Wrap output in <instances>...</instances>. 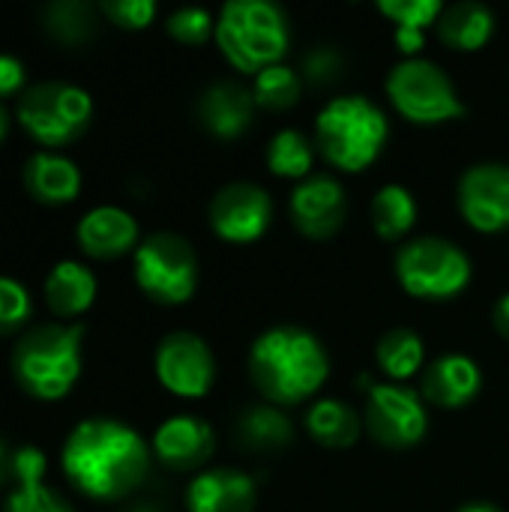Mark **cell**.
<instances>
[{"label": "cell", "mask_w": 509, "mask_h": 512, "mask_svg": "<svg viewBox=\"0 0 509 512\" xmlns=\"http://www.w3.org/2000/svg\"><path fill=\"white\" fill-rule=\"evenodd\" d=\"M63 471L87 498L120 501L144 483L150 450L132 426L93 417L69 432L63 444Z\"/></svg>", "instance_id": "cell-1"}, {"label": "cell", "mask_w": 509, "mask_h": 512, "mask_svg": "<svg viewBox=\"0 0 509 512\" xmlns=\"http://www.w3.org/2000/svg\"><path fill=\"white\" fill-rule=\"evenodd\" d=\"M327 375V348L303 327H270L249 348V378L255 390L276 408L309 402L324 387Z\"/></svg>", "instance_id": "cell-2"}, {"label": "cell", "mask_w": 509, "mask_h": 512, "mask_svg": "<svg viewBox=\"0 0 509 512\" xmlns=\"http://www.w3.org/2000/svg\"><path fill=\"white\" fill-rule=\"evenodd\" d=\"M216 42L234 69L258 75L282 63L291 45V21L279 3L231 0L216 18Z\"/></svg>", "instance_id": "cell-3"}, {"label": "cell", "mask_w": 509, "mask_h": 512, "mask_svg": "<svg viewBox=\"0 0 509 512\" xmlns=\"http://www.w3.org/2000/svg\"><path fill=\"white\" fill-rule=\"evenodd\" d=\"M390 123L366 96H336L315 120V147L339 171H366L384 150Z\"/></svg>", "instance_id": "cell-4"}, {"label": "cell", "mask_w": 509, "mask_h": 512, "mask_svg": "<svg viewBox=\"0 0 509 512\" xmlns=\"http://www.w3.org/2000/svg\"><path fill=\"white\" fill-rule=\"evenodd\" d=\"M81 324H39L12 351V375L36 399H63L81 375Z\"/></svg>", "instance_id": "cell-5"}, {"label": "cell", "mask_w": 509, "mask_h": 512, "mask_svg": "<svg viewBox=\"0 0 509 512\" xmlns=\"http://www.w3.org/2000/svg\"><path fill=\"white\" fill-rule=\"evenodd\" d=\"M471 276V258L447 237H417L396 252V279L417 300H453Z\"/></svg>", "instance_id": "cell-6"}, {"label": "cell", "mask_w": 509, "mask_h": 512, "mask_svg": "<svg viewBox=\"0 0 509 512\" xmlns=\"http://www.w3.org/2000/svg\"><path fill=\"white\" fill-rule=\"evenodd\" d=\"M387 96L393 108L417 126H438L465 114L453 78L426 57H405L396 63L387 75Z\"/></svg>", "instance_id": "cell-7"}, {"label": "cell", "mask_w": 509, "mask_h": 512, "mask_svg": "<svg viewBox=\"0 0 509 512\" xmlns=\"http://www.w3.org/2000/svg\"><path fill=\"white\" fill-rule=\"evenodd\" d=\"M93 117L87 90L69 81H42L18 99V123L45 147H63L84 135Z\"/></svg>", "instance_id": "cell-8"}, {"label": "cell", "mask_w": 509, "mask_h": 512, "mask_svg": "<svg viewBox=\"0 0 509 512\" xmlns=\"http://www.w3.org/2000/svg\"><path fill=\"white\" fill-rule=\"evenodd\" d=\"M132 273L153 303L180 306L192 300L198 288V255L186 237L159 231L138 243Z\"/></svg>", "instance_id": "cell-9"}, {"label": "cell", "mask_w": 509, "mask_h": 512, "mask_svg": "<svg viewBox=\"0 0 509 512\" xmlns=\"http://www.w3.org/2000/svg\"><path fill=\"white\" fill-rule=\"evenodd\" d=\"M363 426L375 444L387 450H411L429 432V411L414 390L402 384H372L366 378Z\"/></svg>", "instance_id": "cell-10"}, {"label": "cell", "mask_w": 509, "mask_h": 512, "mask_svg": "<svg viewBox=\"0 0 509 512\" xmlns=\"http://www.w3.org/2000/svg\"><path fill=\"white\" fill-rule=\"evenodd\" d=\"M156 378L180 399H201L216 381V360L210 345L186 330L168 333L156 348Z\"/></svg>", "instance_id": "cell-11"}, {"label": "cell", "mask_w": 509, "mask_h": 512, "mask_svg": "<svg viewBox=\"0 0 509 512\" xmlns=\"http://www.w3.org/2000/svg\"><path fill=\"white\" fill-rule=\"evenodd\" d=\"M210 228L225 243H255L273 222V201L258 183H228L210 201Z\"/></svg>", "instance_id": "cell-12"}, {"label": "cell", "mask_w": 509, "mask_h": 512, "mask_svg": "<svg viewBox=\"0 0 509 512\" xmlns=\"http://www.w3.org/2000/svg\"><path fill=\"white\" fill-rule=\"evenodd\" d=\"M459 210L474 231L501 234L509 228V165L480 162L459 180Z\"/></svg>", "instance_id": "cell-13"}, {"label": "cell", "mask_w": 509, "mask_h": 512, "mask_svg": "<svg viewBox=\"0 0 509 512\" xmlns=\"http://www.w3.org/2000/svg\"><path fill=\"white\" fill-rule=\"evenodd\" d=\"M291 219L309 240H330L348 219L345 186L330 174H312L291 192Z\"/></svg>", "instance_id": "cell-14"}, {"label": "cell", "mask_w": 509, "mask_h": 512, "mask_svg": "<svg viewBox=\"0 0 509 512\" xmlns=\"http://www.w3.org/2000/svg\"><path fill=\"white\" fill-rule=\"evenodd\" d=\"M483 390V372L468 354H444L423 372V402L441 411L468 408Z\"/></svg>", "instance_id": "cell-15"}, {"label": "cell", "mask_w": 509, "mask_h": 512, "mask_svg": "<svg viewBox=\"0 0 509 512\" xmlns=\"http://www.w3.org/2000/svg\"><path fill=\"white\" fill-rule=\"evenodd\" d=\"M216 450V435L207 420L192 414H177L165 420L153 435V456L174 471H195L210 462Z\"/></svg>", "instance_id": "cell-16"}, {"label": "cell", "mask_w": 509, "mask_h": 512, "mask_svg": "<svg viewBox=\"0 0 509 512\" xmlns=\"http://www.w3.org/2000/svg\"><path fill=\"white\" fill-rule=\"evenodd\" d=\"M258 486L237 468L201 471L186 489L189 512H255Z\"/></svg>", "instance_id": "cell-17"}, {"label": "cell", "mask_w": 509, "mask_h": 512, "mask_svg": "<svg viewBox=\"0 0 509 512\" xmlns=\"http://www.w3.org/2000/svg\"><path fill=\"white\" fill-rule=\"evenodd\" d=\"M255 108L258 105L249 87L237 81H216L198 99V120L210 135L222 141H234L252 126Z\"/></svg>", "instance_id": "cell-18"}, {"label": "cell", "mask_w": 509, "mask_h": 512, "mask_svg": "<svg viewBox=\"0 0 509 512\" xmlns=\"http://www.w3.org/2000/svg\"><path fill=\"white\" fill-rule=\"evenodd\" d=\"M78 246L84 255L96 261H111L126 255L129 249H138V222L114 204L93 207L75 228Z\"/></svg>", "instance_id": "cell-19"}, {"label": "cell", "mask_w": 509, "mask_h": 512, "mask_svg": "<svg viewBox=\"0 0 509 512\" xmlns=\"http://www.w3.org/2000/svg\"><path fill=\"white\" fill-rule=\"evenodd\" d=\"M45 456L36 447L15 450V492L6 501L3 512H72V507L42 483Z\"/></svg>", "instance_id": "cell-20"}, {"label": "cell", "mask_w": 509, "mask_h": 512, "mask_svg": "<svg viewBox=\"0 0 509 512\" xmlns=\"http://www.w3.org/2000/svg\"><path fill=\"white\" fill-rule=\"evenodd\" d=\"M24 186L42 204H66L81 189V171L72 159L42 150L24 165Z\"/></svg>", "instance_id": "cell-21"}, {"label": "cell", "mask_w": 509, "mask_h": 512, "mask_svg": "<svg viewBox=\"0 0 509 512\" xmlns=\"http://www.w3.org/2000/svg\"><path fill=\"white\" fill-rule=\"evenodd\" d=\"M96 300V276L78 261H60L45 279V303L57 318H78Z\"/></svg>", "instance_id": "cell-22"}, {"label": "cell", "mask_w": 509, "mask_h": 512, "mask_svg": "<svg viewBox=\"0 0 509 512\" xmlns=\"http://www.w3.org/2000/svg\"><path fill=\"white\" fill-rule=\"evenodd\" d=\"M495 33V15L486 3L465 0L444 6L438 18V39L453 51H480Z\"/></svg>", "instance_id": "cell-23"}, {"label": "cell", "mask_w": 509, "mask_h": 512, "mask_svg": "<svg viewBox=\"0 0 509 512\" xmlns=\"http://www.w3.org/2000/svg\"><path fill=\"white\" fill-rule=\"evenodd\" d=\"M378 12L396 24V45L402 54L417 57L426 45V30L438 24L441 0H378Z\"/></svg>", "instance_id": "cell-24"}, {"label": "cell", "mask_w": 509, "mask_h": 512, "mask_svg": "<svg viewBox=\"0 0 509 512\" xmlns=\"http://www.w3.org/2000/svg\"><path fill=\"white\" fill-rule=\"evenodd\" d=\"M237 441L252 453H276L294 441V426L285 411L270 402L249 405L237 417Z\"/></svg>", "instance_id": "cell-25"}, {"label": "cell", "mask_w": 509, "mask_h": 512, "mask_svg": "<svg viewBox=\"0 0 509 512\" xmlns=\"http://www.w3.org/2000/svg\"><path fill=\"white\" fill-rule=\"evenodd\" d=\"M306 432L321 447L345 450V447L357 444V438L363 432V420H360V414L348 402L321 399V402H315L306 411Z\"/></svg>", "instance_id": "cell-26"}, {"label": "cell", "mask_w": 509, "mask_h": 512, "mask_svg": "<svg viewBox=\"0 0 509 512\" xmlns=\"http://www.w3.org/2000/svg\"><path fill=\"white\" fill-rule=\"evenodd\" d=\"M369 219L381 240H405L417 225V198L402 183H387L375 192L369 204Z\"/></svg>", "instance_id": "cell-27"}, {"label": "cell", "mask_w": 509, "mask_h": 512, "mask_svg": "<svg viewBox=\"0 0 509 512\" xmlns=\"http://www.w3.org/2000/svg\"><path fill=\"white\" fill-rule=\"evenodd\" d=\"M375 357H378L381 372L399 384V381H408L411 375H417L423 369L426 345H423L420 333H414L411 327H396V330L381 336Z\"/></svg>", "instance_id": "cell-28"}, {"label": "cell", "mask_w": 509, "mask_h": 512, "mask_svg": "<svg viewBox=\"0 0 509 512\" xmlns=\"http://www.w3.org/2000/svg\"><path fill=\"white\" fill-rule=\"evenodd\" d=\"M312 162H315V147L303 132L282 129L273 135V141L267 147V165L276 177L306 180V177H312Z\"/></svg>", "instance_id": "cell-29"}, {"label": "cell", "mask_w": 509, "mask_h": 512, "mask_svg": "<svg viewBox=\"0 0 509 512\" xmlns=\"http://www.w3.org/2000/svg\"><path fill=\"white\" fill-rule=\"evenodd\" d=\"M252 96H255V105L258 108H267V111H288L300 102L303 96V75L294 72L291 66L285 63H276L264 72L255 75L252 81Z\"/></svg>", "instance_id": "cell-30"}, {"label": "cell", "mask_w": 509, "mask_h": 512, "mask_svg": "<svg viewBox=\"0 0 509 512\" xmlns=\"http://www.w3.org/2000/svg\"><path fill=\"white\" fill-rule=\"evenodd\" d=\"M45 27L60 42H84L96 30V9L84 0H57L42 12Z\"/></svg>", "instance_id": "cell-31"}, {"label": "cell", "mask_w": 509, "mask_h": 512, "mask_svg": "<svg viewBox=\"0 0 509 512\" xmlns=\"http://www.w3.org/2000/svg\"><path fill=\"white\" fill-rule=\"evenodd\" d=\"M165 30H168L177 42H183V45H201V42H207L210 36H216V18H213L207 9L183 6V9H177V12L168 15Z\"/></svg>", "instance_id": "cell-32"}, {"label": "cell", "mask_w": 509, "mask_h": 512, "mask_svg": "<svg viewBox=\"0 0 509 512\" xmlns=\"http://www.w3.org/2000/svg\"><path fill=\"white\" fill-rule=\"evenodd\" d=\"M30 294L21 282L0 276V336H12L18 333L27 318H30Z\"/></svg>", "instance_id": "cell-33"}, {"label": "cell", "mask_w": 509, "mask_h": 512, "mask_svg": "<svg viewBox=\"0 0 509 512\" xmlns=\"http://www.w3.org/2000/svg\"><path fill=\"white\" fill-rule=\"evenodd\" d=\"M345 75V54L333 45H318L303 57V81L327 87Z\"/></svg>", "instance_id": "cell-34"}, {"label": "cell", "mask_w": 509, "mask_h": 512, "mask_svg": "<svg viewBox=\"0 0 509 512\" xmlns=\"http://www.w3.org/2000/svg\"><path fill=\"white\" fill-rule=\"evenodd\" d=\"M102 15L111 18L123 30H144L156 18L153 0H105Z\"/></svg>", "instance_id": "cell-35"}, {"label": "cell", "mask_w": 509, "mask_h": 512, "mask_svg": "<svg viewBox=\"0 0 509 512\" xmlns=\"http://www.w3.org/2000/svg\"><path fill=\"white\" fill-rule=\"evenodd\" d=\"M24 87V63L12 54H0V96H12Z\"/></svg>", "instance_id": "cell-36"}, {"label": "cell", "mask_w": 509, "mask_h": 512, "mask_svg": "<svg viewBox=\"0 0 509 512\" xmlns=\"http://www.w3.org/2000/svg\"><path fill=\"white\" fill-rule=\"evenodd\" d=\"M6 480H15V450H9L6 441H0V486Z\"/></svg>", "instance_id": "cell-37"}, {"label": "cell", "mask_w": 509, "mask_h": 512, "mask_svg": "<svg viewBox=\"0 0 509 512\" xmlns=\"http://www.w3.org/2000/svg\"><path fill=\"white\" fill-rule=\"evenodd\" d=\"M492 318H495V330L509 342V294H504V297L495 303V315H492Z\"/></svg>", "instance_id": "cell-38"}, {"label": "cell", "mask_w": 509, "mask_h": 512, "mask_svg": "<svg viewBox=\"0 0 509 512\" xmlns=\"http://www.w3.org/2000/svg\"><path fill=\"white\" fill-rule=\"evenodd\" d=\"M456 512H504V510H501V507H495V504H489V501H471V504L459 507Z\"/></svg>", "instance_id": "cell-39"}, {"label": "cell", "mask_w": 509, "mask_h": 512, "mask_svg": "<svg viewBox=\"0 0 509 512\" xmlns=\"http://www.w3.org/2000/svg\"><path fill=\"white\" fill-rule=\"evenodd\" d=\"M6 132H9V117H6V111L0 108V144H3V138H6Z\"/></svg>", "instance_id": "cell-40"}, {"label": "cell", "mask_w": 509, "mask_h": 512, "mask_svg": "<svg viewBox=\"0 0 509 512\" xmlns=\"http://www.w3.org/2000/svg\"><path fill=\"white\" fill-rule=\"evenodd\" d=\"M129 512H162V510H156V507H150V504H141V507H132Z\"/></svg>", "instance_id": "cell-41"}]
</instances>
